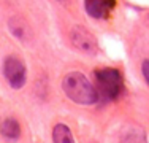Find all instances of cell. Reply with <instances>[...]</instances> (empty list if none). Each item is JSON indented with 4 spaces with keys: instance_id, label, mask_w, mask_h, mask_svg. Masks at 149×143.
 Wrapping results in <instances>:
<instances>
[{
    "instance_id": "cell-1",
    "label": "cell",
    "mask_w": 149,
    "mask_h": 143,
    "mask_svg": "<svg viewBox=\"0 0 149 143\" xmlns=\"http://www.w3.org/2000/svg\"><path fill=\"white\" fill-rule=\"evenodd\" d=\"M62 89L67 94V97L79 105H94L98 100L97 89L79 72H72L65 75L62 81Z\"/></svg>"
},
{
    "instance_id": "cell-2",
    "label": "cell",
    "mask_w": 149,
    "mask_h": 143,
    "mask_svg": "<svg viewBox=\"0 0 149 143\" xmlns=\"http://www.w3.org/2000/svg\"><path fill=\"white\" fill-rule=\"evenodd\" d=\"M95 81H97V94L98 99L111 102L118 100L124 92V78L119 70L116 69H100L95 72Z\"/></svg>"
},
{
    "instance_id": "cell-3",
    "label": "cell",
    "mask_w": 149,
    "mask_h": 143,
    "mask_svg": "<svg viewBox=\"0 0 149 143\" xmlns=\"http://www.w3.org/2000/svg\"><path fill=\"white\" fill-rule=\"evenodd\" d=\"M3 75L13 89H21L26 84V67L17 57H6L3 62Z\"/></svg>"
},
{
    "instance_id": "cell-4",
    "label": "cell",
    "mask_w": 149,
    "mask_h": 143,
    "mask_svg": "<svg viewBox=\"0 0 149 143\" xmlns=\"http://www.w3.org/2000/svg\"><path fill=\"white\" fill-rule=\"evenodd\" d=\"M72 43L76 49H79L81 53H86V54H95L98 49L97 46V40L95 37L91 34L89 30H86L81 26H74L72 29V34H70Z\"/></svg>"
},
{
    "instance_id": "cell-5",
    "label": "cell",
    "mask_w": 149,
    "mask_h": 143,
    "mask_svg": "<svg viewBox=\"0 0 149 143\" xmlns=\"http://www.w3.org/2000/svg\"><path fill=\"white\" fill-rule=\"evenodd\" d=\"M84 6L89 16L95 19H105L114 10L116 0H84Z\"/></svg>"
},
{
    "instance_id": "cell-6",
    "label": "cell",
    "mask_w": 149,
    "mask_h": 143,
    "mask_svg": "<svg viewBox=\"0 0 149 143\" xmlns=\"http://www.w3.org/2000/svg\"><path fill=\"white\" fill-rule=\"evenodd\" d=\"M0 134H2V137L6 138L8 142H16L21 135V127H19V124H17V121L13 119V118L5 119L2 123V126H0Z\"/></svg>"
},
{
    "instance_id": "cell-7",
    "label": "cell",
    "mask_w": 149,
    "mask_h": 143,
    "mask_svg": "<svg viewBox=\"0 0 149 143\" xmlns=\"http://www.w3.org/2000/svg\"><path fill=\"white\" fill-rule=\"evenodd\" d=\"M52 140L54 143H74L72 132L65 124H57L52 129Z\"/></svg>"
},
{
    "instance_id": "cell-8",
    "label": "cell",
    "mask_w": 149,
    "mask_h": 143,
    "mask_svg": "<svg viewBox=\"0 0 149 143\" xmlns=\"http://www.w3.org/2000/svg\"><path fill=\"white\" fill-rule=\"evenodd\" d=\"M120 143H146V138H144V134L140 130V129H132V130H127L125 135L120 138Z\"/></svg>"
},
{
    "instance_id": "cell-9",
    "label": "cell",
    "mask_w": 149,
    "mask_h": 143,
    "mask_svg": "<svg viewBox=\"0 0 149 143\" xmlns=\"http://www.w3.org/2000/svg\"><path fill=\"white\" fill-rule=\"evenodd\" d=\"M141 70H143L144 80H146V81H148V84H149V59L143 62V67H141Z\"/></svg>"
}]
</instances>
